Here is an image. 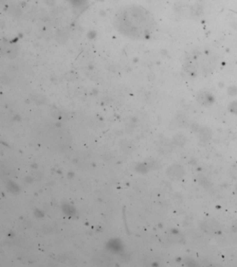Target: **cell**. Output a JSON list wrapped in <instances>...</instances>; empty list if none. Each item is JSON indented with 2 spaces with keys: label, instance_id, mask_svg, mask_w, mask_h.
<instances>
[{
  "label": "cell",
  "instance_id": "cell-2",
  "mask_svg": "<svg viewBox=\"0 0 237 267\" xmlns=\"http://www.w3.org/2000/svg\"><path fill=\"white\" fill-rule=\"evenodd\" d=\"M170 173L173 174V175L174 177H178V176H180L181 174L182 173V168H181L179 166H174V167H173L172 171H171Z\"/></svg>",
  "mask_w": 237,
  "mask_h": 267
},
{
  "label": "cell",
  "instance_id": "cell-1",
  "mask_svg": "<svg viewBox=\"0 0 237 267\" xmlns=\"http://www.w3.org/2000/svg\"><path fill=\"white\" fill-rule=\"evenodd\" d=\"M204 227H209V229L207 230L209 232H215L216 230L218 229L216 226L214 225V222L211 223L210 221H208L206 223H205V226Z\"/></svg>",
  "mask_w": 237,
  "mask_h": 267
}]
</instances>
